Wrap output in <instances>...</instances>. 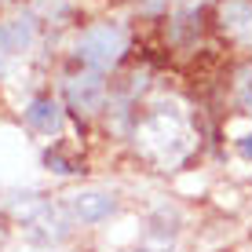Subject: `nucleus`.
I'll use <instances>...</instances> for the list:
<instances>
[{
	"label": "nucleus",
	"instance_id": "1",
	"mask_svg": "<svg viewBox=\"0 0 252 252\" xmlns=\"http://www.w3.org/2000/svg\"><path fill=\"white\" fill-rule=\"evenodd\" d=\"M125 48H128V33L121 30V26H114V22L88 26V30L77 37V59L88 63L95 73H99V69L117 66L121 55H125Z\"/></svg>",
	"mask_w": 252,
	"mask_h": 252
},
{
	"label": "nucleus",
	"instance_id": "2",
	"mask_svg": "<svg viewBox=\"0 0 252 252\" xmlns=\"http://www.w3.org/2000/svg\"><path fill=\"white\" fill-rule=\"evenodd\" d=\"M66 208L77 223H102L117 212V197L106 190H77V194H69Z\"/></svg>",
	"mask_w": 252,
	"mask_h": 252
},
{
	"label": "nucleus",
	"instance_id": "3",
	"mask_svg": "<svg viewBox=\"0 0 252 252\" xmlns=\"http://www.w3.org/2000/svg\"><path fill=\"white\" fill-rule=\"evenodd\" d=\"M30 48H33V19L0 22V73H7V66L19 63Z\"/></svg>",
	"mask_w": 252,
	"mask_h": 252
},
{
	"label": "nucleus",
	"instance_id": "4",
	"mask_svg": "<svg viewBox=\"0 0 252 252\" xmlns=\"http://www.w3.org/2000/svg\"><path fill=\"white\" fill-rule=\"evenodd\" d=\"M66 95H69V106H77V110H84V114H92V110H99V102H102V95H106V88H102V77L92 69V73L69 77Z\"/></svg>",
	"mask_w": 252,
	"mask_h": 252
},
{
	"label": "nucleus",
	"instance_id": "5",
	"mask_svg": "<svg viewBox=\"0 0 252 252\" xmlns=\"http://www.w3.org/2000/svg\"><path fill=\"white\" fill-rule=\"evenodd\" d=\"M26 125L40 135H59L63 132V106L55 99H33L26 106Z\"/></svg>",
	"mask_w": 252,
	"mask_h": 252
},
{
	"label": "nucleus",
	"instance_id": "6",
	"mask_svg": "<svg viewBox=\"0 0 252 252\" xmlns=\"http://www.w3.org/2000/svg\"><path fill=\"white\" fill-rule=\"evenodd\" d=\"M220 19H223V30L230 37L252 44V0H227L220 7Z\"/></svg>",
	"mask_w": 252,
	"mask_h": 252
},
{
	"label": "nucleus",
	"instance_id": "7",
	"mask_svg": "<svg viewBox=\"0 0 252 252\" xmlns=\"http://www.w3.org/2000/svg\"><path fill=\"white\" fill-rule=\"evenodd\" d=\"M238 99H241V106H245V110H252V69H245V73H241Z\"/></svg>",
	"mask_w": 252,
	"mask_h": 252
},
{
	"label": "nucleus",
	"instance_id": "8",
	"mask_svg": "<svg viewBox=\"0 0 252 252\" xmlns=\"http://www.w3.org/2000/svg\"><path fill=\"white\" fill-rule=\"evenodd\" d=\"M241 154H245V158H252V132L241 139Z\"/></svg>",
	"mask_w": 252,
	"mask_h": 252
},
{
	"label": "nucleus",
	"instance_id": "9",
	"mask_svg": "<svg viewBox=\"0 0 252 252\" xmlns=\"http://www.w3.org/2000/svg\"><path fill=\"white\" fill-rule=\"evenodd\" d=\"M0 241H4V230H0Z\"/></svg>",
	"mask_w": 252,
	"mask_h": 252
}]
</instances>
